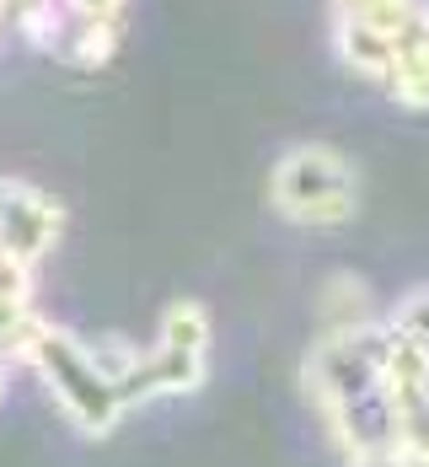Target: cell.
<instances>
[{
    "mask_svg": "<svg viewBox=\"0 0 429 467\" xmlns=\"http://www.w3.org/2000/svg\"><path fill=\"white\" fill-rule=\"evenodd\" d=\"M301 392L343 467H403L386 317L317 333L301 355Z\"/></svg>",
    "mask_w": 429,
    "mask_h": 467,
    "instance_id": "cell-1",
    "label": "cell"
},
{
    "mask_svg": "<svg viewBox=\"0 0 429 467\" xmlns=\"http://www.w3.org/2000/svg\"><path fill=\"white\" fill-rule=\"evenodd\" d=\"M140 349L145 344L124 338V333H76V327L44 317V327L27 344L22 371L38 376L54 414L76 435L107 441L135 414L129 381H135V366H140Z\"/></svg>",
    "mask_w": 429,
    "mask_h": 467,
    "instance_id": "cell-2",
    "label": "cell"
},
{
    "mask_svg": "<svg viewBox=\"0 0 429 467\" xmlns=\"http://www.w3.org/2000/svg\"><path fill=\"white\" fill-rule=\"evenodd\" d=\"M274 215L306 232H333L360 215V167L349 150L328 140H295L269 167Z\"/></svg>",
    "mask_w": 429,
    "mask_h": 467,
    "instance_id": "cell-3",
    "label": "cell"
},
{
    "mask_svg": "<svg viewBox=\"0 0 429 467\" xmlns=\"http://www.w3.org/2000/svg\"><path fill=\"white\" fill-rule=\"evenodd\" d=\"M209 360H215V323L209 306L178 296L161 306V323L145 338L135 381H129V403L150 409V403H172V398H193L209 381Z\"/></svg>",
    "mask_w": 429,
    "mask_h": 467,
    "instance_id": "cell-4",
    "label": "cell"
},
{
    "mask_svg": "<svg viewBox=\"0 0 429 467\" xmlns=\"http://www.w3.org/2000/svg\"><path fill=\"white\" fill-rule=\"evenodd\" d=\"M129 0H33L16 33L70 70H102L124 44Z\"/></svg>",
    "mask_w": 429,
    "mask_h": 467,
    "instance_id": "cell-5",
    "label": "cell"
},
{
    "mask_svg": "<svg viewBox=\"0 0 429 467\" xmlns=\"http://www.w3.org/2000/svg\"><path fill=\"white\" fill-rule=\"evenodd\" d=\"M392 338V392L403 420V467H429V285L382 312Z\"/></svg>",
    "mask_w": 429,
    "mask_h": 467,
    "instance_id": "cell-6",
    "label": "cell"
},
{
    "mask_svg": "<svg viewBox=\"0 0 429 467\" xmlns=\"http://www.w3.org/2000/svg\"><path fill=\"white\" fill-rule=\"evenodd\" d=\"M59 236H65V204L22 172H0V258L38 275Z\"/></svg>",
    "mask_w": 429,
    "mask_h": 467,
    "instance_id": "cell-7",
    "label": "cell"
},
{
    "mask_svg": "<svg viewBox=\"0 0 429 467\" xmlns=\"http://www.w3.org/2000/svg\"><path fill=\"white\" fill-rule=\"evenodd\" d=\"M386 306H376V296H371V285L360 280V275H349V269H338L322 280L317 290V333H338V327H365L376 323Z\"/></svg>",
    "mask_w": 429,
    "mask_h": 467,
    "instance_id": "cell-8",
    "label": "cell"
},
{
    "mask_svg": "<svg viewBox=\"0 0 429 467\" xmlns=\"http://www.w3.org/2000/svg\"><path fill=\"white\" fill-rule=\"evenodd\" d=\"M11 371H16V366H11V360H0V403H5V387H11Z\"/></svg>",
    "mask_w": 429,
    "mask_h": 467,
    "instance_id": "cell-9",
    "label": "cell"
}]
</instances>
